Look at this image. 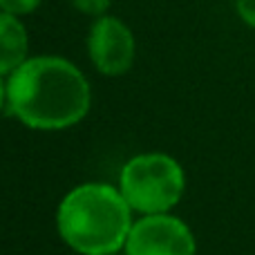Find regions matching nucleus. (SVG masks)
Wrapping results in <instances>:
<instances>
[{
	"mask_svg": "<svg viewBox=\"0 0 255 255\" xmlns=\"http://www.w3.org/2000/svg\"><path fill=\"white\" fill-rule=\"evenodd\" d=\"M90 108V81L65 56L36 54L7 76V112L31 130H67L81 124Z\"/></svg>",
	"mask_w": 255,
	"mask_h": 255,
	"instance_id": "nucleus-1",
	"label": "nucleus"
},
{
	"mask_svg": "<svg viewBox=\"0 0 255 255\" xmlns=\"http://www.w3.org/2000/svg\"><path fill=\"white\" fill-rule=\"evenodd\" d=\"M132 213L119 186L90 181L72 188L61 199L56 231L79 255L121 253L134 224Z\"/></svg>",
	"mask_w": 255,
	"mask_h": 255,
	"instance_id": "nucleus-2",
	"label": "nucleus"
},
{
	"mask_svg": "<svg viewBox=\"0 0 255 255\" xmlns=\"http://www.w3.org/2000/svg\"><path fill=\"white\" fill-rule=\"evenodd\" d=\"M119 190L141 215L170 213L186 190V172L166 152H143L128 159L119 172Z\"/></svg>",
	"mask_w": 255,
	"mask_h": 255,
	"instance_id": "nucleus-3",
	"label": "nucleus"
},
{
	"mask_svg": "<svg viewBox=\"0 0 255 255\" xmlns=\"http://www.w3.org/2000/svg\"><path fill=\"white\" fill-rule=\"evenodd\" d=\"M85 49L94 70L110 79L128 74L136 61L134 31L126 20L112 13L92 18L85 38Z\"/></svg>",
	"mask_w": 255,
	"mask_h": 255,
	"instance_id": "nucleus-4",
	"label": "nucleus"
},
{
	"mask_svg": "<svg viewBox=\"0 0 255 255\" xmlns=\"http://www.w3.org/2000/svg\"><path fill=\"white\" fill-rule=\"evenodd\" d=\"M124 255H197V240L190 226L170 213L141 215L130 229Z\"/></svg>",
	"mask_w": 255,
	"mask_h": 255,
	"instance_id": "nucleus-5",
	"label": "nucleus"
},
{
	"mask_svg": "<svg viewBox=\"0 0 255 255\" xmlns=\"http://www.w3.org/2000/svg\"><path fill=\"white\" fill-rule=\"evenodd\" d=\"M29 56V31L22 18L0 11V76L16 72Z\"/></svg>",
	"mask_w": 255,
	"mask_h": 255,
	"instance_id": "nucleus-6",
	"label": "nucleus"
},
{
	"mask_svg": "<svg viewBox=\"0 0 255 255\" xmlns=\"http://www.w3.org/2000/svg\"><path fill=\"white\" fill-rule=\"evenodd\" d=\"M70 4L79 13H83V16L99 18V16H106V13H110L112 0H70Z\"/></svg>",
	"mask_w": 255,
	"mask_h": 255,
	"instance_id": "nucleus-7",
	"label": "nucleus"
},
{
	"mask_svg": "<svg viewBox=\"0 0 255 255\" xmlns=\"http://www.w3.org/2000/svg\"><path fill=\"white\" fill-rule=\"evenodd\" d=\"M40 4H43V0H0V11L25 18V16H31Z\"/></svg>",
	"mask_w": 255,
	"mask_h": 255,
	"instance_id": "nucleus-8",
	"label": "nucleus"
},
{
	"mask_svg": "<svg viewBox=\"0 0 255 255\" xmlns=\"http://www.w3.org/2000/svg\"><path fill=\"white\" fill-rule=\"evenodd\" d=\"M235 11L244 25L255 29V0H235Z\"/></svg>",
	"mask_w": 255,
	"mask_h": 255,
	"instance_id": "nucleus-9",
	"label": "nucleus"
},
{
	"mask_svg": "<svg viewBox=\"0 0 255 255\" xmlns=\"http://www.w3.org/2000/svg\"><path fill=\"white\" fill-rule=\"evenodd\" d=\"M7 110V76H0V112Z\"/></svg>",
	"mask_w": 255,
	"mask_h": 255,
	"instance_id": "nucleus-10",
	"label": "nucleus"
},
{
	"mask_svg": "<svg viewBox=\"0 0 255 255\" xmlns=\"http://www.w3.org/2000/svg\"><path fill=\"white\" fill-rule=\"evenodd\" d=\"M110 255H124V251H121V253H110Z\"/></svg>",
	"mask_w": 255,
	"mask_h": 255,
	"instance_id": "nucleus-11",
	"label": "nucleus"
}]
</instances>
